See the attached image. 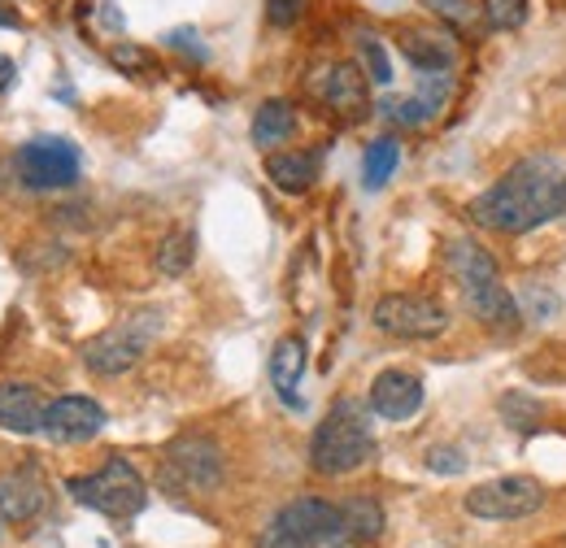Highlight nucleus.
Wrapping results in <instances>:
<instances>
[{"label": "nucleus", "mask_w": 566, "mask_h": 548, "mask_svg": "<svg viewBox=\"0 0 566 548\" xmlns=\"http://www.w3.org/2000/svg\"><path fill=\"white\" fill-rule=\"evenodd\" d=\"M566 213V170L554 157H523L484 197L471 201V218L501 235H523Z\"/></svg>", "instance_id": "f257e3e1"}, {"label": "nucleus", "mask_w": 566, "mask_h": 548, "mask_svg": "<svg viewBox=\"0 0 566 548\" xmlns=\"http://www.w3.org/2000/svg\"><path fill=\"white\" fill-rule=\"evenodd\" d=\"M370 457H375V435H370L366 410L357 401H336L310 440V466L336 479V475H354Z\"/></svg>", "instance_id": "f03ea898"}, {"label": "nucleus", "mask_w": 566, "mask_h": 548, "mask_svg": "<svg viewBox=\"0 0 566 548\" xmlns=\"http://www.w3.org/2000/svg\"><path fill=\"white\" fill-rule=\"evenodd\" d=\"M66 492H71L78 505L105 514V518H136L144 505H148V487H144L140 471L127 462V457H109L96 475H74L66 479Z\"/></svg>", "instance_id": "7ed1b4c3"}, {"label": "nucleus", "mask_w": 566, "mask_h": 548, "mask_svg": "<svg viewBox=\"0 0 566 548\" xmlns=\"http://www.w3.org/2000/svg\"><path fill=\"white\" fill-rule=\"evenodd\" d=\"M157 331H161V318H157V314H132V318L105 327L101 336H92V340L83 344V361H87L92 375L118 379V375H127L132 366H140L148 344L157 340Z\"/></svg>", "instance_id": "20e7f679"}, {"label": "nucleus", "mask_w": 566, "mask_h": 548, "mask_svg": "<svg viewBox=\"0 0 566 548\" xmlns=\"http://www.w3.org/2000/svg\"><path fill=\"white\" fill-rule=\"evenodd\" d=\"M336 536V505L323 496H296L266 523L258 548H318Z\"/></svg>", "instance_id": "39448f33"}, {"label": "nucleus", "mask_w": 566, "mask_h": 548, "mask_svg": "<svg viewBox=\"0 0 566 548\" xmlns=\"http://www.w3.org/2000/svg\"><path fill=\"white\" fill-rule=\"evenodd\" d=\"M375 327L392 340H436L449 327V309L436 296L419 292H388L375 305Z\"/></svg>", "instance_id": "423d86ee"}, {"label": "nucleus", "mask_w": 566, "mask_h": 548, "mask_svg": "<svg viewBox=\"0 0 566 548\" xmlns=\"http://www.w3.org/2000/svg\"><path fill=\"white\" fill-rule=\"evenodd\" d=\"M467 514L484 518V523H514V518H532L545 505V483L532 475H501V479L480 483L475 492H467Z\"/></svg>", "instance_id": "0eeeda50"}, {"label": "nucleus", "mask_w": 566, "mask_h": 548, "mask_svg": "<svg viewBox=\"0 0 566 548\" xmlns=\"http://www.w3.org/2000/svg\"><path fill=\"white\" fill-rule=\"evenodd\" d=\"M13 166H18V175H22L27 188H35V192H57V188H71L74 179H78L83 157H78V148H74L71 139L44 136V139L22 144L18 157H13Z\"/></svg>", "instance_id": "6e6552de"}, {"label": "nucleus", "mask_w": 566, "mask_h": 548, "mask_svg": "<svg viewBox=\"0 0 566 548\" xmlns=\"http://www.w3.org/2000/svg\"><path fill=\"white\" fill-rule=\"evenodd\" d=\"M222 479V453L206 435H188L166 453V483L179 492H210Z\"/></svg>", "instance_id": "1a4fd4ad"}, {"label": "nucleus", "mask_w": 566, "mask_h": 548, "mask_svg": "<svg viewBox=\"0 0 566 548\" xmlns=\"http://www.w3.org/2000/svg\"><path fill=\"white\" fill-rule=\"evenodd\" d=\"M105 410L92 397H57L44 413V435L57 444H83L92 435H101Z\"/></svg>", "instance_id": "9d476101"}, {"label": "nucleus", "mask_w": 566, "mask_h": 548, "mask_svg": "<svg viewBox=\"0 0 566 548\" xmlns=\"http://www.w3.org/2000/svg\"><path fill=\"white\" fill-rule=\"evenodd\" d=\"M423 410V379L410 370H384L370 383V413L388 422H406Z\"/></svg>", "instance_id": "9b49d317"}, {"label": "nucleus", "mask_w": 566, "mask_h": 548, "mask_svg": "<svg viewBox=\"0 0 566 548\" xmlns=\"http://www.w3.org/2000/svg\"><path fill=\"white\" fill-rule=\"evenodd\" d=\"M462 296H467V309H471L484 327L501 331V336H514V331L523 327V309H518V301L501 287V278L480 283V287H471V292H462Z\"/></svg>", "instance_id": "f8f14e48"}, {"label": "nucleus", "mask_w": 566, "mask_h": 548, "mask_svg": "<svg viewBox=\"0 0 566 548\" xmlns=\"http://www.w3.org/2000/svg\"><path fill=\"white\" fill-rule=\"evenodd\" d=\"M397 49L415 70H453V62H458L449 31H431V27H406L397 35Z\"/></svg>", "instance_id": "ddd939ff"}, {"label": "nucleus", "mask_w": 566, "mask_h": 548, "mask_svg": "<svg viewBox=\"0 0 566 548\" xmlns=\"http://www.w3.org/2000/svg\"><path fill=\"white\" fill-rule=\"evenodd\" d=\"M44 413H49V401L40 397V388H31V383H0V426L4 431H18V435L44 431Z\"/></svg>", "instance_id": "4468645a"}, {"label": "nucleus", "mask_w": 566, "mask_h": 548, "mask_svg": "<svg viewBox=\"0 0 566 548\" xmlns=\"http://www.w3.org/2000/svg\"><path fill=\"white\" fill-rule=\"evenodd\" d=\"M384 531V509L370 496H349L336 505V536L332 545H370Z\"/></svg>", "instance_id": "2eb2a0df"}, {"label": "nucleus", "mask_w": 566, "mask_h": 548, "mask_svg": "<svg viewBox=\"0 0 566 548\" xmlns=\"http://www.w3.org/2000/svg\"><path fill=\"white\" fill-rule=\"evenodd\" d=\"M444 266H449V274L458 278V287H462V292H471V287H480V283L501 278L493 253H489V249H480L475 240H453V244L444 249Z\"/></svg>", "instance_id": "dca6fc26"}, {"label": "nucleus", "mask_w": 566, "mask_h": 548, "mask_svg": "<svg viewBox=\"0 0 566 548\" xmlns=\"http://www.w3.org/2000/svg\"><path fill=\"white\" fill-rule=\"evenodd\" d=\"M301 379H305V340L301 336H283L275 344V352H271V383H275L283 405H292V410H301V392H296Z\"/></svg>", "instance_id": "f3484780"}, {"label": "nucleus", "mask_w": 566, "mask_h": 548, "mask_svg": "<svg viewBox=\"0 0 566 548\" xmlns=\"http://www.w3.org/2000/svg\"><path fill=\"white\" fill-rule=\"evenodd\" d=\"M44 505V483L35 479V471H13V475H0V514L9 523H27L35 518Z\"/></svg>", "instance_id": "a211bd4d"}, {"label": "nucleus", "mask_w": 566, "mask_h": 548, "mask_svg": "<svg viewBox=\"0 0 566 548\" xmlns=\"http://www.w3.org/2000/svg\"><path fill=\"white\" fill-rule=\"evenodd\" d=\"M266 179L287 197L310 192L314 179H318V152H271L266 157Z\"/></svg>", "instance_id": "6ab92c4d"}, {"label": "nucleus", "mask_w": 566, "mask_h": 548, "mask_svg": "<svg viewBox=\"0 0 566 548\" xmlns=\"http://www.w3.org/2000/svg\"><path fill=\"white\" fill-rule=\"evenodd\" d=\"M323 101L332 105V109H340V114H366V74L349 62H340V66L327 70V83H323Z\"/></svg>", "instance_id": "aec40b11"}, {"label": "nucleus", "mask_w": 566, "mask_h": 548, "mask_svg": "<svg viewBox=\"0 0 566 548\" xmlns=\"http://www.w3.org/2000/svg\"><path fill=\"white\" fill-rule=\"evenodd\" d=\"M292 131H296V109L287 101H266L253 118V144L258 148H275L283 139H292Z\"/></svg>", "instance_id": "412c9836"}, {"label": "nucleus", "mask_w": 566, "mask_h": 548, "mask_svg": "<svg viewBox=\"0 0 566 548\" xmlns=\"http://www.w3.org/2000/svg\"><path fill=\"white\" fill-rule=\"evenodd\" d=\"M401 166V144L392 136H379L375 144H366V157H361V183L370 192H379Z\"/></svg>", "instance_id": "4be33fe9"}, {"label": "nucleus", "mask_w": 566, "mask_h": 548, "mask_svg": "<svg viewBox=\"0 0 566 548\" xmlns=\"http://www.w3.org/2000/svg\"><path fill=\"white\" fill-rule=\"evenodd\" d=\"M192 257H197V235L192 231H170L157 249V271L166 278H179V274L192 271Z\"/></svg>", "instance_id": "5701e85b"}, {"label": "nucleus", "mask_w": 566, "mask_h": 548, "mask_svg": "<svg viewBox=\"0 0 566 548\" xmlns=\"http://www.w3.org/2000/svg\"><path fill=\"white\" fill-rule=\"evenodd\" d=\"M527 13H532L527 0H480V18L489 31H518Z\"/></svg>", "instance_id": "b1692460"}, {"label": "nucleus", "mask_w": 566, "mask_h": 548, "mask_svg": "<svg viewBox=\"0 0 566 548\" xmlns=\"http://www.w3.org/2000/svg\"><path fill=\"white\" fill-rule=\"evenodd\" d=\"M109 62L118 70H127V74H153V53H144L140 44H114L109 49Z\"/></svg>", "instance_id": "393cba45"}, {"label": "nucleus", "mask_w": 566, "mask_h": 548, "mask_svg": "<svg viewBox=\"0 0 566 548\" xmlns=\"http://www.w3.org/2000/svg\"><path fill=\"white\" fill-rule=\"evenodd\" d=\"M361 62H366V74L375 83H392V66H388V53L375 35H361Z\"/></svg>", "instance_id": "a878e982"}, {"label": "nucleus", "mask_w": 566, "mask_h": 548, "mask_svg": "<svg viewBox=\"0 0 566 548\" xmlns=\"http://www.w3.org/2000/svg\"><path fill=\"white\" fill-rule=\"evenodd\" d=\"M427 9L440 13L449 27H471L480 13V4H471V0H427Z\"/></svg>", "instance_id": "bb28decb"}, {"label": "nucleus", "mask_w": 566, "mask_h": 548, "mask_svg": "<svg viewBox=\"0 0 566 548\" xmlns=\"http://www.w3.org/2000/svg\"><path fill=\"white\" fill-rule=\"evenodd\" d=\"M501 413H505L510 426H518V431H532V426L541 422V405L527 401V397H505V401H501Z\"/></svg>", "instance_id": "cd10ccee"}, {"label": "nucleus", "mask_w": 566, "mask_h": 548, "mask_svg": "<svg viewBox=\"0 0 566 548\" xmlns=\"http://www.w3.org/2000/svg\"><path fill=\"white\" fill-rule=\"evenodd\" d=\"M427 466L440 471V475H462V471H467V457H462L458 449H431V453H427Z\"/></svg>", "instance_id": "c85d7f7f"}, {"label": "nucleus", "mask_w": 566, "mask_h": 548, "mask_svg": "<svg viewBox=\"0 0 566 548\" xmlns=\"http://www.w3.org/2000/svg\"><path fill=\"white\" fill-rule=\"evenodd\" d=\"M266 22H271V27H292V22H301V0H266Z\"/></svg>", "instance_id": "c756f323"}, {"label": "nucleus", "mask_w": 566, "mask_h": 548, "mask_svg": "<svg viewBox=\"0 0 566 548\" xmlns=\"http://www.w3.org/2000/svg\"><path fill=\"white\" fill-rule=\"evenodd\" d=\"M197 40H201V35H197V31H184V27L166 35V44H170V49H184V53H192L197 62H206V49H201Z\"/></svg>", "instance_id": "7c9ffc66"}, {"label": "nucleus", "mask_w": 566, "mask_h": 548, "mask_svg": "<svg viewBox=\"0 0 566 548\" xmlns=\"http://www.w3.org/2000/svg\"><path fill=\"white\" fill-rule=\"evenodd\" d=\"M13 74H18V66H13V57H4V53H0V92H4L9 83H13Z\"/></svg>", "instance_id": "2f4dec72"}]
</instances>
